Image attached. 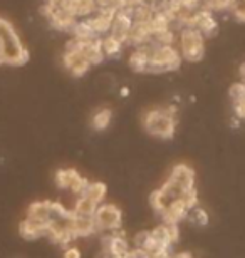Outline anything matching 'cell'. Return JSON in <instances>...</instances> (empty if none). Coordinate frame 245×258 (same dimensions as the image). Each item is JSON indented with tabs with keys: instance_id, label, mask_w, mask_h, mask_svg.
I'll return each mask as SVG.
<instances>
[{
	"instance_id": "obj_24",
	"label": "cell",
	"mask_w": 245,
	"mask_h": 258,
	"mask_svg": "<svg viewBox=\"0 0 245 258\" xmlns=\"http://www.w3.org/2000/svg\"><path fill=\"white\" fill-rule=\"evenodd\" d=\"M148 238H150V230L146 231H139V233L134 236V248H139V250H144L146 248V243H148Z\"/></svg>"
},
{
	"instance_id": "obj_5",
	"label": "cell",
	"mask_w": 245,
	"mask_h": 258,
	"mask_svg": "<svg viewBox=\"0 0 245 258\" xmlns=\"http://www.w3.org/2000/svg\"><path fill=\"white\" fill-rule=\"evenodd\" d=\"M94 223L97 231H118L123 225V211L113 203H103L94 213Z\"/></svg>"
},
{
	"instance_id": "obj_28",
	"label": "cell",
	"mask_w": 245,
	"mask_h": 258,
	"mask_svg": "<svg viewBox=\"0 0 245 258\" xmlns=\"http://www.w3.org/2000/svg\"><path fill=\"white\" fill-rule=\"evenodd\" d=\"M138 2H139V4H151L153 0H138Z\"/></svg>"
},
{
	"instance_id": "obj_20",
	"label": "cell",
	"mask_w": 245,
	"mask_h": 258,
	"mask_svg": "<svg viewBox=\"0 0 245 258\" xmlns=\"http://www.w3.org/2000/svg\"><path fill=\"white\" fill-rule=\"evenodd\" d=\"M96 10L94 0H76V7H74V17H84V15H91Z\"/></svg>"
},
{
	"instance_id": "obj_7",
	"label": "cell",
	"mask_w": 245,
	"mask_h": 258,
	"mask_svg": "<svg viewBox=\"0 0 245 258\" xmlns=\"http://www.w3.org/2000/svg\"><path fill=\"white\" fill-rule=\"evenodd\" d=\"M166 181L173 184L175 188H178L183 195H188L195 189V171L188 164H175Z\"/></svg>"
},
{
	"instance_id": "obj_17",
	"label": "cell",
	"mask_w": 245,
	"mask_h": 258,
	"mask_svg": "<svg viewBox=\"0 0 245 258\" xmlns=\"http://www.w3.org/2000/svg\"><path fill=\"white\" fill-rule=\"evenodd\" d=\"M150 66V54L144 49H138L129 55V67L134 72H146Z\"/></svg>"
},
{
	"instance_id": "obj_25",
	"label": "cell",
	"mask_w": 245,
	"mask_h": 258,
	"mask_svg": "<svg viewBox=\"0 0 245 258\" xmlns=\"http://www.w3.org/2000/svg\"><path fill=\"white\" fill-rule=\"evenodd\" d=\"M124 258H151L150 253H146L144 250H139V248H131L128 251V255Z\"/></svg>"
},
{
	"instance_id": "obj_19",
	"label": "cell",
	"mask_w": 245,
	"mask_h": 258,
	"mask_svg": "<svg viewBox=\"0 0 245 258\" xmlns=\"http://www.w3.org/2000/svg\"><path fill=\"white\" fill-rule=\"evenodd\" d=\"M106 191H108L106 184L96 181V183H89V184H87L86 191L82 193L81 196H86V198L92 200V201H94V203L103 205L104 198H106Z\"/></svg>"
},
{
	"instance_id": "obj_9",
	"label": "cell",
	"mask_w": 245,
	"mask_h": 258,
	"mask_svg": "<svg viewBox=\"0 0 245 258\" xmlns=\"http://www.w3.org/2000/svg\"><path fill=\"white\" fill-rule=\"evenodd\" d=\"M103 246L104 251L111 258H124L128 255V251L131 250L129 241L123 235H116V231L103 236Z\"/></svg>"
},
{
	"instance_id": "obj_18",
	"label": "cell",
	"mask_w": 245,
	"mask_h": 258,
	"mask_svg": "<svg viewBox=\"0 0 245 258\" xmlns=\"http://www.w3.org/2000/svg\"><path fill=\"white\" fill-rule=\"evenodd\" d=\"M101 45H103V52L104 57H119L123 52V42H119L118 39H114L113 35H108V37L101 39Z\"/></svg>"
},
{
	"instance_id": "obj_16",
	"label": "cell",
	"mask_w": 245,
	"mask_h": 258,
	"mask_svg": "<svg viewBox=\"0 0 245 258\" xmlns=\"http://www.w3.org/2000/svg\"><path fill=\"white\" fill-rule=\"evenodd\" d=\"M71 32H72V35H74V39H79V40H82V42H89V40H94L99 37L94 30H92L91 25L87 24V20L76 22Z\"/></svg>"
},
{
	"instance_id": "obj_23",
	"label": "cell",
	"mask_w": 245,
	"mask_h": 258,
	"mask_svg": "<svg viewBox=\"0 0 245 258\" xmlns=\"http://www.w3.org/2000/svg\"><path fill=\"white\" fill-rule=\"evenodd\" d=\"M233 15L238 22H243L245 24V0H233L232 5H230Z\"/></svg>"
},
{
	"instance_id": "obj_15",
	"label": "cell",
	"mask_w": 245,
	"mask_h": 258,
	"mask_svg": "<svg viewBox=\"0 0 245 258\" xmlns=\"http://www.w3.org/2000/svg\"><path fill=\"white\" fill-rule=\"evenodd\" d=\"M111 121H113V111L109 109V107H101V109H97L94 114H92L91 126L94 131H104V129L109 127Z\"/></svg>"
},
{
	"instance_id": "obj_4",
	"label": "cell",
	"mask_w": 245,
	"mask_h": 258,
	"mask_svg": "<svg viewBox=\"0 0 245 258\" xmlns=\"http://www.w3.org/2000/svg\"><path fill=\"white\" fill-rule=\"evenodd\" d=\"M180 55L188 62H200L205 55V37L197 29L185 27L180 34Z\"/></svg>"
},
{
	"instance_id": "obj_22",
	"label": "cell",
	"mask_w": 245,
	"mask_h": 258,
	"mask_svg": "<svg viewBox=\"0 0 245 258\" xmlns=\"http://www.w3.org/2000/svg\"><path fill=\"white\" fill-rule=\"evenodd\" d=\"M228 94H230V99L233 104H238V102H242L245 99V82H235L233 86H230V91H228Z\"/></svg>"
},
{
	"instance_id": "obj_21",
	"label": "cell",
	"mask_w": 245,
	"mask_h": 258,
	"mask_svg": "<svg viewBox=\"0 0 245 258\" xmlns=\"http://www.w3.org/2000/svg\"><path fill=\"white\" fill-rule=\"evenodd\" d=\"M190 221H193L195 225H200V226H205L208 223V215L205 210H202L200 206H197V208L190 210L188 211V216H186Z\"/></svg>"
},
{
	"instance_id": "obj_13",
	"label": "cell",
	"mask_w": 245,
	"mask_h": 258,
	"mask_svg": "<svg viewBox=\"0 0 245 258\" xmlns=\"http://www.w3.org/2000/svg\"><path fill=\"white\" fill-rule=\"evenodd\" d=\"M47 20H49L51 25L54 29L67 30V32H71L72 27H74V24H76L74 15L67 14V12H64V10H61V9H52V14L47 17Z\"/></svg>"
},
{
	"instance_id": "obj_10",
	"label": "cell",
	"mask_w": 245,
	"mask_h": 258,
	"mask_svg": "<svg viewBox=\"0 0 245 258\" xmlns=\"http://www.w3.org/2000/svg\"><path fill=\"white\" fill-rule=\"evenodd\" d=\"M190 208L186 206L185 200H175L166 206L161 213V220H163V225H178L181 220H185L188 216Z\"/></svg>"
},
{
	"instance_id": "obj_1",
	"label": "cell",
	"mask_w": 245,
	"mask_h": 258,
	"mask_svg": "<svg viewBox=\"0 0 245 258\" xmlns=\"http://www.w3.org/2000/svg\"><path fill=\"white\" fill-rule=\"evenodd\" d=\"M0 59L2 64L22 66L29 60V52L20 42L17 32L7 19L0 17Z\"/></svg>"
},
{
	"instance_id": "obj_29",
	"label": "cell",
	"mask_w": 245,
	"mask_h": 258,
	"mask_svg": "<svg viewBox=\"0 0 245 258\" xmlns=\"http://www.w3.org/2000/svg\"><path fill=\"white\" fill-rule=\"evenodd\" d=\"M0 64H2V59H0Z\"/></svg>"
},
{
	"instance_id": "obj_3",
	"label": "cell",
	"mask_w": 245,
	"mask_h": 258,
	"mask_svg": "<svg viewBox=\"0 0 245 258\" xmlns=\"http://www.w3.org/2000/svg\"><path fill=\"white\" fill-rule=\"evenodd\" d=\"M181 66V55L175 47L171 45H161L151 50L150 54V66L146 72H153V74H160V72L176 71Z\"/></svg>"
},
{
	"instance_id": "obj_12",
	"label": "cell",
	"mask_w": 245,
	"mask_h": 258,
	"mask_svg": "<svg viewBox=\"0 0 245 258\" xmlns=\"http://www.w3.org/2000/svg\"><path fill=\"white\" fill-rule=\"evenodd\" d=\"M62 60H64L66 69L76 77L84 76L86 72L91 69V64L87 62V59L84 57L82 52H64Z\"/></svg>"
},
{
	"instance_id": "obj_14",
	"label": "cell",
	"mask_w": 245,
	"mask_h": 258,
	"mask_svg": "<svg viewBox=\"0 0 245 258\" xmlns=\"http://www.w3.org/2000/svg\"><path fill=\"white\" fill-rule=\"evenodd\" d=\"M82 54H84V57L87 59V62H89L91 66L101 64L103 60H104V52H103L101 39L97 37L94 40H89V42H86Z\"/></svg>"
},
{
	"instance_id": "obj_26",
	"label": "cell",
	"mask_w": 245,
	"mask_h": 258,
	"mask_svg": "<svg viewBox=\"0 0 245 258\" xmlns=\"http://www.w3.org/2000/svg\"><path fill=\"white\" fill-rule=\"evenodd\" d=\"M64 258H82V255L76 246H69V248H66L64 251Z\"/></svg>"
},
{
	"instance_id": "obj_11",
	"label": "cell",
	"mask_w": 245,
	"mask_h": 258,
	"mask_svg": "<svg viewBox=\"0 0 245 258\" xmlns=\"http://www.w3.org/2000/svg\"><path fill=\"white\" fill-rule=\"evenodd\" d=\"M133 27V19L129 17L126 12L123 10H118L116 17H114L113 24H111V30H109V35H113L114 39H118L119 42H126L128 40V35H129V30Z\"/></svg>"
},
{
	"instance_id": "obj_6",
	"label": "cell",
	"mask_w": 245,
	"mask_h": 258,
	"mask_svg": "<svg viewBox=\"0 0 245 258\" xmlns=\"http://www.w3.org/2000/svg\"><path fill=\"white\" fill-rule=\"evenodd\" d=\"M54 181H56V186L59 189H69L74 195L81 196L82 193L86 191L87 184L89 181L81 176L76 169H59L56 174H54Z\"/></svg>"
},
{
	"instance_id": "obj_8",
	"label": "cell",
	"mask_w": 245,
	"mask_h": 258,
	"mask_svg": "<svg viewBox=\"0 0 245 258\" xmlns=\"http://www.w3.org/2000/svg\"><path fill=\"white\" fill-rule=\"evenodd\" d=\"M186 27L197 29L203 37H213L217 34L218 24L217 20L213 19V15L210 10H198V12H193L186 20Z\"/></svg>"
},
{
	"instance_id": "obj_2",
	"label": "cell",
	"mask_w": 245,
	"mask_h": 258,
	"mask_svg": "<svg viewBox=\"0 0 245 258\" xmlns=\"http://www.w3.org/2000/svg\"><path fill=\"white\" fill-rule=\"evenodd\" d=\"M143 127L158 139H171L176 129V107H155L143 114Z\"/></svg>"
},
{
	"instance_id": "obj_27",
	"label": "cell",
	"mask_w": 245,
	"mask_h": 258,
	"mask_svg": "<svg viewBox=\"0 0 245 258\" xmlns=\"http://www.w3.org/2000/svg\"><path fill=\"white\" fill-rule=\"evenodd\" d=\"M240 77H242V81L245 82V62L240 66Z\"/></svg>"
}]
</instances>
